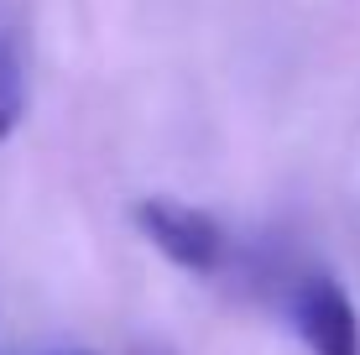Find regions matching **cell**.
Instances as JSON below:
<instances>
[{
    "mask_svg": "<svg viewBox=\"0 0 360 355\" xmlns=\"http://www.w3.org/2000/svg\"><path fill=\"white\" fill-rule=\"evenodd\" d=\"M131 219L172 266H183V272H214L219 256H225V230L214 225V214L193 209V204L152 193V199H136Z\"/></svg>",
    "mask_w": 360,
    "mask_h": 355,
    "instance_id": "cell-1",
    "label": "cell"
},
{
    "mask_svg": "<svg viewBox=\"0 0 360 355\" xmlns=\"http://www.w3.org/2000/svg\"><path fill=\"white\" fill-rule=\"evenodd\" d=\"M292 329L314 355H360V314L334 277H303L297 283Z\"/></svg>",
    "mask_w": 360,
    "mask_h": 355,
    "instance_id": "cell-2",
    "label": "cell"
},
{
    "mask_svg": "<svg viewBox=\"0 0 360 355\" xmlns=\"http://www.w3.org/2000/svg\"><path fill=\"white\" fill-rule=\"evenodd\" d=\"M63 355H89V350H63Z\"/></svg>",
    "mask_w": 360,
    "mask_h": 355,
    "instance_id": "cell-4",
    "label": "cell"
},
{
    "mask_svg": "<svg viewBox=\"0 0 360 355\" xmlns=\"http://www.w3.org/2000/svg\"><path fill=\"white\" fill-rule=\"evenodd\" d=\"M32 110V63H27V32L0 6V141L16 136Z\"/></svg>",
    "mask_w": 360,
    "mask_h": 355,
    "instance_id": "cell-3",
    "label": "cell"
}]
</instances>
